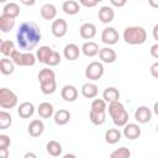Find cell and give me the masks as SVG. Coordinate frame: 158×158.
<instances>
[{
    "label": "cell",
    "mask_w": 158,
    "mask_h": 158,
    "mask_svg": "<svg viewBox=\"0 0 158 158\" xmlns=\"http://www.w3.org/2000/svg\"><path fill=\"white\" fill-rule=\"evenodd\" d=\"M104 74V65L99 62H91L85 69V77L90 80H99Z\"/></svg>",
    "instance_id": "5"
},
{
    "label": "cell",
    "mask_w": 158,
    "mask_h": 158,
    "mask_svg": "<svg viewBox=\"0 0 158 158\" xmlns=\"http://www.w3.org/2000/svg\"><path fill=\"white\" fill-rule=\"evenodd\" d=\"M37 111H38V115H40L42 118H49V117L53 115V106H52V104L44 101V102L40 104Z\"/></svg>",
    "instance_id": "27"
},
{
    "label": "cell",
    "mask_w": 158,
    "mask_h": 158,
    "mask_svg": "<svg viewBox=\"0 0 158 158\" xmlns=\"http://www.w3.org/2000/svg\"><path fill=\"white\" fill-rule=\"evenodd\" d=\"M153 37H154V40L158 42V23L153 27Z\"/></svg>",
    "instance_id": "47"
},
{
    "label": "cell",
    "mask_w": 158,
    "mask_h": 158,
    "mask_svg": "<svg viewBox=\"0 0 158 158\" xmlns=\"http://www.w3.org/2000/svg\"><path fill=\"white\" fill-rule=\"evenodd\" d=\"M89 117H90V121L99 126V125H102L106 120V114L105 111H94V110H90V114H89Z\"/></svg>",
    "instance_id": "28"
},
{
    "label": "cell",
    "mask_w": 158,
    "mask_h": 158,
    "mask_svg": "<svg viewBox=\"0 0 158 158\" xmlns=\"http://www.w3.org/2000/svg\"><path fill=\"white\" fill-rule=\"evenodd\" d=\"M110 1H111V4H112L114 6H116V7H122V6H125L126 2H127V0H110Z\"/></svg>",
    "instance_id": "44"
},
{
    "label": "cell",
    "mask_w": 158,
    "mask_h": 158,
    "mask_svg": "<svg viewBox=\"0 0 158 158\" xmlns=\"http://www.w3.org/2000/svg\"><path fill=\"white\" fill-rule=\"evenodd\" d=\"M130 156H131V152H130V149L126 148V147H121V148L114 151V152L110 154L111 158H128Z\"/></svg>",
    "instance_id": "37"
},
{
    "label": "cell",
    "mask_w": 158,
    "mask_h": 158,
    "mask_svg": "<svg viewBox=\"0 0 158 158\" xmlns=\"http://www.w3.org/2000/svg\"><path fill=\"white\" fill-rule=\"evenodd\" d=\"M12 122V117L10 114H7L6 111H0V128L1 130H6L11 126Z\"/></svg>",
    "instance_id": "35"
},
{
    "label": "cell",
    "mask_w": 158,
    "mask_h": 158,
    "mask_svg": "<svg viewBox=\"0 0 158 158\" xmlns=\"http://www.w3.org/2000/svg\"><path fill=\"white\" fill-rule=\"evenodd\" d=\"M23 158H36V154H33V153H26L23 156Z\"/></svg>",
    "instance_id": "49"
},
{
    "label": "cell",
    "mask_w": 158,
    "mask_h": 158,
    "mask_svg": "<svg viewBox=\"0 0 158 158\" xmlns=\"http://www.w3.org/2000/svg\"><path fill=\"white\" fill-rule=\"evenodd\" d=\"M47 152L52 156V157H58L62 154V144L57 141H49L46 146Z\"/></svg>",
    "instance_id": "29"
},
{
    "label": "cell",
    "mask_w": 158,
    "mask_h": 158,
    "mask_svg": "<svg viewBox=\"0 0 158 158\" xmlns=\"http://www.w3.org/2000/svg\"><path fill=\"white\" fill-rule=\"evenodd\" d=\"M79 2L85 7H94L98 4L96 0H79Z\"/></svg>",
    "instance_id": "41"
},
{
    "label": "cell",
    "mask_w": 158,
    "mask_h": 158,
    "mask_svg": "<svg viewBox=\"0 0 158 158\" xmlns=\"http://www.w3.org/2000/svg\"><path fill=\"white\" fill-rule=\"evenodd\" d=\"M15 64L17 65H22V67H31L36 63V59L37 57L31 53V52H26V53H22V52H19V51H15L11 57H10Z\"/></svg>",
    "instance_id": "3"
},
{
    "label": "cell",
    "mask_w": 158,
    "mask_h": 158,
    "mask_svg": "<svg viewBox=\"0 0 158 158\" xmlns=\"http://www.w3.org/2000/svg\"><path fill=\"white\" fill-rule=\"evenodd\" d=\"M153 111H154V114L158 116V101L154 104V106H153Z\"/></svg>",
    "instance_id": "50"
},
{
    "label": "cell",
    "mask_w": 158,
    "mask_h": 158,
    "mask_svg": "<svg viewBox=\"0 0 158 158\" xmlns=\"http://www.w3.org/2000/svg\"><path fill=\"white\" fill-rule=\"evenodd\" d=\"M95 35H96V27H95V25H93L90 22H86V23H83L81 25V27H80V36L84 40H91Z\"/></svg>",
    "instance_id": "15"
},
{
    "label": "cell",
    "mask_w": 158,
    "mask_h": 158,
    "mask_svg": "<svg viewBox=\"0 0 158 158\" xmlns=\"http://www.w3.org/2000/svg\"><path fill=\"white\" fill-rule=\"evenodd\" d=\"M57 15V9L53 4H44L41 7V16L44 20H53Z\"/></svg>",
    "instance_id": "21"
},
{
    "label": "cell",
    "mask_w": 158,
    "mask_h": 158,
    "mask_svg": "<svg viewBox=\"0 0 158 158\" xmlns=\"http://www.w3.org/2000/svg\"><path fill=\"white\" fill-rule=\"evenodd\" d=\"M53 49L48 46H42L37 49V53H36V57H37V60L40 63H46L47 59L49 58V56L52 54Z\"/></svg>",
    "instance_id": "25"
},
{
    "label": "cell",
    "mask_w": 158,
    "mask_h": 158,
    "mask_svg": "<svg viewBox=\"0 0 158 158\" xmlns=\"http://www.w3.org/2000/svg\"><path fill=\"white\" fill-rule=\"evenodd\" d=\"M98 16H99V20H100L101 22L109 23V22H111V21L114 20L115 12H114V10H112L110 6H102V7L99 10Z\"/></svg>",
    "instance_id": "13"
},
{
    "label": "cell",
    "mask_w": 158,
    "mask_h": 158,
    "mask_svg": "<svg viewBox=\"0 0 158 158\" xmlns=\"http://www.w3.org/2000/svg\"><path fill=\"white\" fill-rule=\"evenodd\" d=\"M102 98H104V100L107 101V102L116 101V100L120 99V91H118L116 88H114V86H107V88L104 90V93H102Z\"/></svg>",
    "instance_id": "22"
},
{
    "label": "cell",
    "mask_w": 158,
    "mask_h": 158,
    "mask_svg": "<svg viewBox=\"0 0 158 158\" xmlns=\"http://www.w3.org/2000/svg\"><path fill=\"white\" fill-rule=\"evenodd\" d=\"M79 53H80L79 47L77 44H74V43H69V44H67L64 47V57L68 60H75V59H78Z\"/></svg>",
    "instance_id": "18"
},
{
    "label": "cell",
    "mask_w": 158,
    "mask_h": 158,
    "mask_svg": "<svg viewBox=\"0 0 158 158\" xmlns=\"http://www.w3.org/2000/svg\"><path fill=\"white\" fill-rule=\"evenodd\" d=\"M67 28H68V25H67V21L64 19H60V17L56 19L52 23V33L57 38L63 37L67 33Z\"/></svg>",
    "instance_id": "6"
},
{
    "label": "cell",
    "mask_w": 158,
    "mask_h": 158,
    "mask_svg": "<svg viewBox=\"0 0 158 158\" xmlns=\"http://www.w3.org/2000/svg\"><path fill=\"white\" fill-rule=\"evenodd\" d=\"M151 74H152V77L158 79V62H156L151 65Z\"/></svg>",
    "instance_id": "42"
},
{
    "label": "cell",
    "mask_w": 158,
    "mask_h": 158,
    "mask_svg": "<svg viewBox=\"0 0 158 158\" xmlns=\"http://www.w3.org/2000/svg\"><path fill=\"white\" fill-rule=\"evenodd\" d=\"M60 54L58 53V52H56V51H53L52 52V54L49 56V58L47 59V62H46V64H48L49 67H54V65H58L59 63H60Z\"/></svg>",
    "instance_id": "38"
},
{
    "label": "cell",
    "mask_w": 158,
    "mask_h": 158,
    "mask_svg": "<svg viewBox=\"0 0 158 158\" xmlns=\"http://www.w3.org/2000/svg\"><path fill=\"white\" fill-rule=\"evenodd\" d=\"M148 4L154 7V9H158V0H148Z\"/></svg>",
    "instance_id": "48"
},
{
    "label": "cell",
    "mask_w": 158,
    "mask_h": 158,
    "mask_svg": "<svg viewBox=\"0 0 158 158\" xmlns=\"http://www.w3.org/2000/svg\"><path fill=\"white\" fill-rule=\"evenodd\" d=\"M135 118L139 123H147L152 118V112L147 106H139L135 111Z\"/></svg>",
    "instance_id": "8"
},
{
    "label": "cell",
    "mask_w": 158,
    "mask_h": 158,
    "mask_svg": "<svg viewBox=\"0 0 158 158\" xmlns=\"http://www.w3.org/2000/svg\"><path fill=\"white\" fill-rule=\"evenodd\" d=\"M123 110H125V107H123V105H122L118 100L112 101V102H110V105H109V114H110L111 117L117 116V115L121 114Z\"/></svg>",
    "instance_id": "34"
},
{
    "label": "cell",
    "mask_w": 158,
    "mask_h": 158,
    "mask_svg": "<svg viewBox=\"0 0 158 158\" xmlns=\"http://www.w3.org/2000/svg\"><path fill=\"white\" fill-rule=\"evenodd\" d=\"M101 41L105 44H109V46L115 44L118 41V32L114 27H107L101 33Z\"/></svg>",
    "instance_id": "7"
},
{
    "label": "cell",
    "mask_w": 158,
    "mask_h": 158,
    "mask_svg": "<svg viewBox=\"0 0 158 158\" xmlns=\"http://www.w3.org/2000/svg\"><path fill=\"white\" fill-rule=\"evenodd\" d=\"M112 121H114V123H115L116 126H118V127L125 126V125L127 123V121H128V112H127L126 110H123L121 114H118L117 116L112 117Z\"/></svg>",
    "instance_id": "36"
},
{
    "label": "cell",
    "mask_w": 158,
    "mask_h": 158,
    "mask_svg": "<svg viewBox=\"0 0 158 158\" xmlns=\"http://www.w3.org/2000/svg\"><path fill=\"white\" fill-rule=\"evenodd\" d=\"M15 44L12 41H1L0 44V52L6 56V57H11V54L15 52Z\"/></svg>",
    "instance_id": "32"
},
{
    "label": "cell",
    "mask_w": 158,
    "mask_h": 158,
    "mask_svg": "<svg viewBox=\"0 0 158 158\" xmlns=\"http://www.w3.org/2000/svg\"><path fill=\"white\" fill-rule=\"evenodd\" d=\"M15 70V63L12 59L9 58H1L0 59V72L4 75H10Z\"/></svg>",
    "instance_id": "19"
},
{
    "label": "cell",
    "mask_w": 158,
    "mask_h": 158,
    "mask_svg": "<svg viewBox=\"0 0 158 158\" xmlns=\"http://www.w3.org/2000/svg\"><path fill=\"white\" fill-rule=\"evenodd\" d=\"M81 94H83L84 98L93 99L98 95V86L94 83H85L81 86Z\"/></svg>",
    "instance_id": "24"
},
{
    "label": "cell",
    "mask_w": 158,
    "mask_h": 158,
    "mask_svg": "<svg viewBox=\"0 0 158 158\" xmlns=\"http://www.w3.org/2000/svg\"><path fill=\"white\" fill-rule=\"evenodd\" d=\"M123 40L128 44H142L147 40V32L141 26H131L125 28Z\"/></svg>",
    "instance_id": "2"
},
{
    "label": "cell",
    "mask_w": 158,
    "mask_h": 158,
    "mask_svg": "<svg viewBox=\"0 0 158 158\" xmlns=\"http://www.w3.org/2000/svg\"><path fill=\"white\" fill-rule=\"evenodd\" d=\"M121 139V132L116 128H109L105 132V141L110 144H115Z\"/></svg>",
    "instance_id": "26"
},
{
    "label": "cell",
    "mask_w": 158,
    "mask_h": 158,
    "mask_svg": "<svg viewBox=\"0 0 158 158\" xmlns=\"http://www.w3.org/2000/svg\"><path fill=\"white\" fill-rule=\"evenodd\" d=\"M96 1H98V2H100V1H102V0H96Z\"/></svg>",
    "instance_id": "53"
},
{
    "label": "cell",
    "mask_w": 158,
    "mask_h": 158,
    "mask_svg": "<svg viewBox=\"0 0 158 158\" xmlns=\"http://www.w3.org/2000/svg\"><path fill=\"white\" fill-rule=\"evenodd\" d=\"M15 26V17H11L9 15L2 14L0 16V30L2 32H9Z\"/></svg>",
    "instance_id": "16"
},
{
    "label": "cell",
    "mask_w": 158,
    "mask_h": 158,
    "mask_svg": "<svg viewBox=\"0 0 158 158\" xmlns=\"http://www.w3.org/2000/svg\"><path fill=\"white\" fill-rule=\"evenodd\" d=\"M2 14L5 15H9L11 17H16L20 15V7L16 2H10V4H6L2 9Z\"/></svg>",
    "instance_id": "31"
},
{
    "label": "cell",
    "mask_w": 158,
    "mask_h": 158,
    "mask_svg": "<svg viewBox=\"0 0 158 158\" xmlns=\"http://www.w3.org/2000/svg\"><path fill=\"white\" fill-rule=\"evenodd\" d=\"M17 112H19V116H20L21 118H28V117H31V116L33 115V112H35L33 104H32V102H28V101L22 102V104L19 106Z\"/></svg>",
    "instance_id": "14"
},
{
    "label": "cell",
    "mask_w": 158,
    "mask_h": 158,
    "mask_svg": "<svg viewBox=\"0 0 158 158\" xmlns=\"http://www.w3.org/2000/svg\"><path fill=\"white\" fill-rule=\"evenodd\" d=\"M5 1H6V0H0V2H5Z\"/></svg>",
    "instance_id": "52"
},
{
    "label": "cell",
    "mask_w": 158,
    "mask_h": 158,
    "mask_svg": "<svg viewBox=\"0 0 158 158\" xmlns=\"http://www.w3.org/2000/svg\"><path fill=\"white\" fill-rule=\"evenodd\" d=\"M17 104V96L14 91L1 88L0 89V106L2 109H12Z\"/></svg>",
    "instance_id": "4"
},
{
    "label": "cell",
    "mask_w": 158,
    "mask_h": 158,
    "mask_svg": "<svg viewBox=\"0 0 158 158\" xmlns=\"http://www.w3.org/2000/svg\"><path fill=\"white\" fill-rule=\"evenodd\" d=\"M20 2L26 5V6H32V5H35L36 0H20Z\"/></svg>",
    "instance_id": "46"
},
{
    "label": "cell",
    "mask_w": 158,
    "mask_h": 158,
    "mask_svg": "<svg viewBox=\"0 0 158 158\" xmlns=\"http://www.w3.org/2000/svg\"><path fill=\"white\" fill-rule=\"evenodd\" d=\"M123 136L128 139H136L141 136V127L136 123H126L123 128Z\"/></svg>",
    "instance_id": "9"
},
{
    "label": "cell",
    "mask_w": 158,
    "mask_h": 158,
    "mask_svg": "<svg viewBox=\"0 0 158 158\" xmlns=\"http://www.w3.org/2000/svg\"><path fill=\"white\" fill-rule=\"evenodd\" d=\"M149 52H151V56H152L153 58H156V59H158V43H156V44H153V46L151 47V49H149Z\"/></svg>",
    "instance_id": "43"
},
{
    "label": "cell",
    "mask_w": 158,
    "mask_h": 158,
    "mask_svg": "<svg viewBox=\"0 0 158 158\" xmlns=\"http://www.w3.org/2000/svg\"><path fill=\"white\" fill-rule=\"evenodd\" d=\"M62 9H63V11H64L67 15H75V14L79 12L80 5H79V2L75 1V0H67V1L63 2Z\"/></svg>",
    "instance_id": "17"
},
{
    "label": "cell",
    "mask_w": 158,
    "mask_h": 158,
    "mask_svg": "<svg viewBox=\"0 0 158 158\" xmlns=\"http://www.w3.org/2000/svg\"><path fill=\"white\" fill-rule=\"evenodd\" d=\"M69 120H70V112L65 109H59L54 114V122L59 126H63V125L68 123Z\"/></svg>",
    "instance_id": "20"
},
{
    "label": "cell",
    "mask_w": 158,
    "mask_h": 158,
    "mask_svg": "<svg viewBox=\"0 0 158 158\" xmlns=\"http://www.w3.org/2000/svg\"><path fill=\"white\" fill-rule=\"evenodd\" d=\"M10 137L6 135H0V148H7L10 146Z\"/></svg>",
    "instance_id": "40"
},
{
    "label": "cell",
    "mask_w": 158,
    "mask_h": 158,
    "mask_svg": "<svg viewBox=\"0 0 158 158\" xmlns=\"http://www.w3.org/2000/svg\"><path fill=\"white\" fill-rule=\"evenodd\" d=\"M52 79H56V73L52 69L43 68V69L40 70V73H38V81L40 83L48 81V80H52Z\"/></svg>",
    "instance_id": "33"
},
{
    "label": "cell",
    "mask_w": 158,
    "mask_h": 158,
    "mask_svg": "<svg viewBox=\"0 0 158 158\" xmlns=\"http://www.w3.org/2000/svg\"><path fill=\"white\" fill-rule=\"evenodd\" d=\"M74 154H64V158H74Z\"/></svg>",
    "instance_id": "51"
},
{
    "label": "cell",
    "mask_w": 158,
    "mask_h": 158,
    "mask_svg": "<svg viewBox=\"0 0 158 158\" xmlns=\"http://www.w3.org/2000/svg\"><path fill=\"white\" fill-rule=\"evenodd\" d=\"M60 95H62V98H63L65 101L73 102V101H75L77 98H78V90H77V88L73 86V85H65V86H63V89H62V91H60Z\"/></svg>",
    "instance_id": "10"
},
{
    "label": "cell",
    "mask_w": 158,
    "mask_h": 158,
    "mask_svg": "<svg viewBox=\"0 0 158 158\" xmlns=\"http://www.w3.org/2000/svg\"><path fill=\"white\" fill-rule=\"evenodd\" d=\"M44 131V125L41 120H32L28 125V133L31 137H40Z\"/></svg>",
    "instance_id": "11"
},
{
    "label": "cell",
    "mask_w": 158,
    "mask_h": 158,
    "mask_svg": "<svg viewBox=\"0 0 158 158\" xmlns=\"http://www.w3.org/2000/svg\"><path fill=\"white\" fill-rule=\"evenodd\" d=\"M41 85V91L46 95H49V94H53L57 89V83H56V79H52V80H48V81H43V83H40Z\"/></svg>",
    "instance_id": "30"
},
{
    "label": "cell",
    "mask_w": 158,
    "mask_h": 158,
    "mask_svg": "<svg viewBox=\"0 0 158 158\" xmlns=\"http://www.w3.org/2000/svg\"><path fill=\"white\" fill-rule=\"evenodd\" d=\"M99 57L104 63H114L116 60L117 56H116V52L112 48L105 47V48H101L99 51Z\"/></svg>",
    "instance_id": "12"
},
{
    "label": "cell",
    "mask_w": 158,
    "mask_h": 158,
    "mask_svg": "<svg viewBox=\"0 0 158 158\" xmlns=\"http://www.w3.org/2000/svg\"><path fill=\"white\" fill-rule=\"evenodd\" d=\"M7 157H9L7 148H0V158H7Z\"/></svg>",
    "instance_id": "45"
},
{
    "label": "cell",
    "mask_w": 158,
    "mask_h": 158,
    "mask_svg": "<svg viewBox=\"0 0 158 158\" xmlns=\"http://www.w3.org/2000/svg\"><path fill=\"white\" fill-rule=\"evenodd\" d=\"M41 37H42L41 28L33 21H26L21 23L16 33L19 47L28 52H31V49H33L38 44V42L41 41Z\"/></svg>",
    "instance_id": "1"
},
{
    "label": "cell",
    "mask_w": 158,
    "mask_h": 158,
    "mask_svg": "<svg viewBox=\"0 0 158 158\" xmlns=\"http://www.w3.org/2000/svg\"><path fill=\"white\" fill-rule=\"evenodd\" d=\"M81 51H83V53H84L86 57H94V56H96V54L99 53L100 49H99L98 43L89 41V42H85V43L83 44Z\"/></svg>",
    "instance_id": "23"
},
{
    "label": "cell",
    "mask_w": 158,
    "mask_h": 158,
    "mask_svg": "<svg viewBox=\"0 0 158 158\" xmlns=\"http://www.w3.org/2000/svg\"><path fill=\"white\" fill-rule=\"evenodd\" d=\"M105 109H106V104H105V100H102V99H95L91 102V109L90 110H94V111H105Z\"/></svg>",
    "instance_id": "39"
},
{
    "label": "cell",
    "mask_w": 158,
    "mask_h": 158,
    "mask_svg": "<svg viewBox=\"0 0 158 158\" xmlns=\"http://www.w3.org/2000/svg\"><path fill=\"white\" fill-rule=\"evenodd\" d=\"M157 132H158V125H157Z\"/></svg>",
    "instance_id": "54"
}]
</instances>
